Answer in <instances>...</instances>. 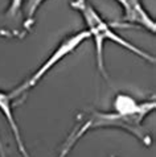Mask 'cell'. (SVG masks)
Segmentation results:
<instances>
[{
  "label": "cell",
  "mask_w": 156,
  "mask_h": 157,
  "mask_svg": "<svg viewBox=\"0 0 156 157\" xmlns=\"http://www.w3.org/2000/svg\"><path fill=\"white\" fill-rule=\"evenodd\" d=\"M16 99L15 95L12 91L10 93H4V91H0V112L4 115L6 120L8 121L11 127V131L15 136V140L17 144V148H19V152L23 157H29V153L27 151V148L24 145V141H23V137H21V133H20V128L17 125V121L14 116V106H12V100Z\"/></svg>",
  "instance_id": "cell-5"
},
{
  "label": "cell",
  "mask_w": 156,
  "mask_h": 157,
  "mask_svg": "<svg viewBox=\"0 0 156 157\" xmlns=\"http://www.w3.org/2000/svg\"><path fill=\"white\" fill-rule=\"evenodd\" d=\"M70 7L74 11H78L82 15L86 24V30L90 34V38H93L94 41V48H95V59H97V67L101 71L105 79H109L106 67H105V58H103V46H105L106 41H111L114 44H118L126 50L131 52L132 54L138 56L143 59L148 61L151 63H155V57L147 53L140 48L135 46L134 44L127 41L123 38L120 34H118L112 29L105 20L102 19V16L98 13L97 10L90 4L88 0H73L70 3Z\"/></svg>",
  "instance_id": "cell-2"
},
{
  "label": "cell",
  "mask_w": 156,
  "mask_h": 157,
  "mask_svg": "<svg viewBox=\"0 0 156 157\" xmlns=\"http://www.w3.org/2000/svg\"><path fill=\"white\" fill-rule=\"evenodd\" d=\"M156 107L155 99L136 102L126 94H119L114 100V111H93L82 125L86 131L98 128H119L130 132L146 147L151 145V135L144 127L143 120Z\"/></svg>",
  "instance_id": "cell-1"
},
{
  "label": "cell",
  "mask_w": 156,
  "mask_h": 157,
  "mask_svg": "<svg viewBox=\"0 0 156 157\" xmlns=\"http://www.w3.org/2000/svg\"><path fill=\"white\" fill-rule=\"evenodd\" d=\"M23 3H24V0H11L10 7H8V10H7V13H6V15L10 17V19L15 17V16L21 11Z\"/></svg>",
  "instance_id": "cell-8"
},
{
  "label": "cell",
  "mask_w": 156,
  "mask_h": 157,
  "mask_svg": "<svg viewBox=\"0 0 156 157\" xmlns=\"http://www.w3.org/2000/svg\"><path fill=\"white\" fill-rule=\"evenodd\" d=\"M44 2L45 0H27V4H25V21H24V28L27 30L32 28L34 23V15H36L38 7Z\"/></svg>",
  "instance_id": "cell-6"
},
{
  "label": "cell",
  "mask_w": 156,
  "mask_h": 157,
  "mask_svg": "<svg viewBox=\"0 0 156 157\" xmlns=\"http://www.w3.org/2000/svg\"><path fill=\"white\" fill-rule=\"evenodd\" d=\"M89 38H90V34H89L88 30L85 29V30L77 32L74 34H72V36L66 37L65 40H62V42L58 45L57 49L49 56V58H48L27 81L23 82L20 86H17L15 90H12L15 98H20V97H23L24 94H27L32 87L36 86L38 82L46 75L48 71L52 70V69L60 62V61L64 59L65 57H68L69 54H72L73 52H76L78 48H80L86 40H89Z\"/></svg>",
  "instance_id": "cell-3"
},
{
  "label": "cell",
  "mask_w": 156,
  "mask_h": 157,
  "mask_svg": "<svg viewBox=\"0 0 156 157\" xmlns=\"http://www.w3.org/2000/svg\"><path fill=\"white\" fill-rule=\"evenodd\" d=\"M115 2L119 3L123 10V17L120 20L122 23L128 25H138L151 33L156 32L155 20L147 13L140 0H115Z\"/></svg>",
  "instance_id": "cell-4"
},
{
  "label": "cell",
  "mask_w": 156,
  "mask_h": 157,
  "mask_svg": "<svg viewBox=\"0 0 156 157\" xmlns=\"http://www.w3.org/2000/svg\"><path fill=\"white\" fill-rule=\"evenodd\" d=\"M82 136H84V133H82L77 127H74V129L72 131V133L69 135L68 139L65 140V144H64V147H62L61 152H60L58 157H66V156L69 155V152L72 151V148L76 145V143L80 140Z\"/></svg>",
  "instance_id": "cell-7"
},
{
  "label": "cell",
  "mask_w": 156,
  "mask_h": 157,
  "mask_svg": "<svg viewBox=\"0 0 156 157\" xmlns=\"http://www.w3.org/2000/svg\"><path fill=\"white\" fill-rule=\"evenodd\" d=\"M111 157H115V156H111Z\"/></svg>",
  "instance_id": "cell-9"
}]
</instances>
